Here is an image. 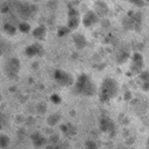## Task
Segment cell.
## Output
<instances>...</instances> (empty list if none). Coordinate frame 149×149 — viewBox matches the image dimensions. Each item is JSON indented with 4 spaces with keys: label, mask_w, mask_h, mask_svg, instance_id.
Returning <instances> with one entry per match:
<instances>
[{
    "label": "cell",
    "mask_w": 149,
    "mask_h": 149,
    "mask_svg": "<svg viewBox=\"0 0 149 149\" xmlns=\"http://www.w3.org/2000/svg\"><path fill=\"white\" fill-rule=\"evenodd\" d=\"M118 91V84L112 79L104 80L101 85V97L103 100L111 99L116 95Z\"/></svg>",
    "instance_id": "6da1fadb"
},
{
    "label": "cell",
    "mask_w": 149,
    "mask_h": 149,
    "mask_svg": "<svg viewBox=\"0 0 149 149\" xmlns=\"http://www.w3.org/2000/svg\"><path fill=\"white\" fill-rule=\"evenodd\" d=\"M76 86L79 88L80 92L83 94H92V92H94V83H92L86 76L82 79H79L78 83H76Z\"/></svg>",
    "instance_id": "7a4b0ae2"
},
{
    "label": "cell",
    "mask_w": 149,
    "mask_h": 149,
    "mask_svg": "<svg viewBox=\"0 0 149 149\" xmlns=\"http://www.w3.org/2000/svg\"><path fill=\"white\" fill-rule=\"evenodd\" d=\"M55 80L58 84L61 86H70L74 83V79L70 74L63 72V70H57L55 72Z\"/></svg>",
    "instance_id": "3957f363"
},
{
    "label": "cell",
    "mask_w": 149,
    "mask_h": 149,
    "mask_svg": "<svg viewBox=\"0 0 149 149\" xmlns=\"http://www.w3.org/2000/svg\"><path fill=\"white\" fill-rule=\"evenodd\" d=\"M97 22H98V15H96L94 11L89 10L85 15H84L83 24L85 27H90V26L96 24Z\"/></svg>",
    "instance_id": "277c9868"
},
{
    "label": "cell",
    "mask_w": 149,
    "mask_h": 149,
    "mask_svg": "<svg viewBox=\"0 0 149 149\" xmlns=\"http://www.w3.org/2000/svg\"><path fill=\"white\" fill-rule=\"evenodd\" d=\"M79 15H72V17H68V29H76V28L79 26Z\"/></svg>",
    "instance_id": "5b68a950"
},
{
    "label": "cell",
    "mask_w": 149,
    "mask_h": 149,
    "mask_svg": "<svg viewBox=\"0 0 149 149\" xmlns=\"http://www.w3.org/2000/svg\"><path fill=\"white\" fill-rule=\"evenodd\" d=\"M96 10H97L98 15H105L108 13L107 5L104 2H102V1H98V2H96Z\"/></svg>",
    "instance_id": "8992f818"
},
{
    "label": "cell",
    "mask_w": 149,
    "mask_h": 149,
    "mask_svg": "<svg viewBox=\"0 0 149 149\" xmlns=\"http://www.w3.org/2000/svg\"><path fill=\"white\" fill-rule=\"evenodd\" d=\"M74 42H76V45H78L79 47H83L84 45H86V39L82 35H80V34L74 35Z\"/></svg>",
    "instance_id": "52a82bcc"
},
{
    "label": "cell",
    "mask_w": 149,
    "mask_h": 149,
    "mask_svg": "<svg viewBox=\"0 0 149 149\" xmlns=\"http://www.w3.org/2000/svg\"><path fill=\"white\" fill-rule=\"evenodd\" d=\"M34 36H35L36 38H43L44 36H45V28L44 27H38L36 28L35 30H34L33 32Z\"/></svg>",
    "instance_id": "ba28073f"
},
{
    "label": "cell",
    "mask_w": 149,
    "mask_h": 149,
    "mask_svg": "<svg viewBox=\"0 0 149 149\" xmlns=\"http://www.w3.org/2000/svg\"><path fill=\"white\" fill-rule=\"evenodd\" d=\"M38 51H39V47L36 45L30 46V47L27 49V53L29 54V55H35V54L38 53Z\"/></svg>",
    "instance_id": "9c48e42d"
},
{
    "label": "cell",
    "mask_w": 149,
    "mask_h": 149,
    "mask_svg": "<svg viewBox=\"0 0 149 149\" xmlns=\"http://www.w3.org/2000/svg\"><path fill=\"white\" fill-rule=\"evenodd\" d=\"M9 143V139L8 137L4 136V135H1L0 136V146L1 147H6Z\"/></svg>",
    "instance_id": "30bf717a"
},
{
    "label": "cell",
    "mask_w": 149,
    "mask_h": 149,
    "mask_svg": "<svg viewBox=\"0 0 149 149\" xmlns=\"http://www.w3.org/2000/svg\"><path fill=\"white\" fill-rule=\"evenodd\" d=\"M5 31L8 34H13L15 32V27H13L10 24H7V25H5Z\"/></svg>",
    "instance_id": "8fae6325"
},
{
    "label": "cell",
    "mask_w": 149,
    "mask_h": 149,
    "mask_svg": "<svg viewBox=\"0 0 149 149\" xmlns=\"http://www.w3.org/2000/svg\"><path fill=\"white\" fill-rule=\"evenodd\" d=\"M19 30H21L22 32H28L30 30V26L28 25L27 23H22V24H19Z\"/></svg>",
    "instance_id": "7c38bea8"
},
{
    "label": "cell",
    "mask_w": 149,
    "mask_h": 149,
    "mask_svg": "<svg viewBox=\"0 0 149 149\" xmlns=\"http://www.w3.org/2000/svg\"><path fill=\"white\" fill-rule=\"evenodd\" d=\"M131 2H132V3H134V4H137V5L143 4L142 0H131Z\"/></svg>",
    "instance_id": "4fadbf2b"
},
{
    "label": "cell",
    "mask_w": 149,
    "mask_h": 149,
    "mask_svg": "<svg viewBox=\"0 0 149 149\" xmlns=\"http://www.w3.org/2000/svg\"><path fill=\"white\" fill-rule=\"evenodd\" d=\"M147 149H149V138H148V141H147Z\"/></svg>",
    "instance_id": "5bb4252c"
}]
</instances>
